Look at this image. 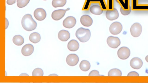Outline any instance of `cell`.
<instances>
[{"label":"cell","instance_id":"obj_1","mask_svg":"<svg viewBox=\"0 0 148 83\" xmlns=\"http://www.w3.org/2000/svg\"><path fill=\"white\" fill-rule=\"evenodd\" d=\"M21 23L23 29L27 31H31L34 30L37 25L36 22L29 14H27L23 17Z\"/></svg>","mask_w":148,"mask_h":83},{"label":"cell","instance_id":"obj_2","mask_svg":"<svg viewBox=\"0 0 148 83\" xmlns=\"http://www.w3.org/2000/svg\"><path fill=\"white\" fill-rule=\"evenodd\" d=\"M75 35L80 42H85L90 39L91 36V32L88 29L80 27L76 31Z\"/></svg>","mask_w":148,"mask_h":83},{"label":"cell","instance_id":"obj_3","mask_svg":"<svg viewBox=\"0 0 148 83\" xmlns=\"http://www.w3.org/2000/svg\"><path fill=\"white\" fill-rule=\"evenodd\" d=\"M142 30L141 25L138 23L133 24L131 26L130 32L131 35L134 37H137L141 34Z\"/></svg>","mask_w":148,"mask_h":83},{"label":"cell","instance_id":"obj_4","mask_svg":"<svg viewBox=\"0 0 148 83\" xmlns=\"http://www.w3.org/2000/svg\"><path fill=\"white\" fill-rule=\"evenodd\" d=\"M122 29V25L121 23L118 22H115L110 26L109 31L112 34L116 35L120 33Z\"/></svg>","mask_w":148,"mask_h":83},{"label":"cell","instance_id":"obj_5","mask_svg":"<svg viewBox=\"0 0 148 83\" xmlns=\"http://www.w3.org/2000/svg\"><path fill=\"white\" fill-rule=\"evenodd\" d=\"M107 42L110 47L113 48H117L121 44L120 40L118 37L111 36L107 38Z\"/></svg>","mask_w":148,"mask_h":83},{"label":"cell","instance_id":"obj_6","mask_svg":"<svg viewBox=\"0 0 148 83\" xmlns=\"http://www.w3.org/2000/svg\"><path fill=\"white\" fill-rule=\"evenodd\" d=\"M130 54V50L126 47H122L120 48L117 52V55L119 57L123 60L127 59Z\"/></svg>","mask_w":148,"mask_h":83},{"label":"cell","instance_id":"obj_7","mask_svg":"<svg viewBox=\"0 0 148 83\" xmlns=\"http://www.w3.org/2000/svg\"><path fill=\"white\" fill-rule=\"evenodd\" d=\"M69 10L70 8H68L66 10L59 9L55 10L52 12L51 17L54 20H59L64 16L66 11Z\"/></svg>","mask_w":148,"mask_h":83},{"label":"cell","instance_id":"obj_8","mask_svg":"<svg viewBox=\"0 0 148 83\" xmlns=\"http://www.w3.org/2000/svg\"><path fill=\"white\" fill-rule=\"evenodd\" d=\"M76 22V19L75 17L72 16H69L64 20L63 25L65 28L70 29L73 27Z\"/></svg>","mask_w":148,"mask_h":83},{"label":"cell","instance_id":"obj_9","mask_svg":"<svg viewBox=\"0 0 148 83\" xmlns=\"http://www.w3.org/2000/svg\"><path fill=\"white\" fill-rule=\"evenodd\" d=\"M34 14L35 18L39 21L44 20L46 18L47 15L45 11L41 8L36 9L34 11Z\"/></svg>","mask_w":148,"mask_h":83},{"label":"cell","instance_id":"obj_10","mask_svg":"<svg viewBox=\"0 0 148 83\" xmlns=\"http://www.w3.org/2000/svg\"><path fill=\"white\" fill-rule=\"evenodd\" d=\"M79 61V58L76 54H71L67 57L66 61L67 64L70 66H74L76 65Z\"/></svg>","mask_w":148,"mask_h":83},{"label":"cell","instance_id":"obj_11","mask_svg":"<svg viewBox=\"0 0 148 83\" xmlns=\"http://www.w3.org/2000/svg\"><path fill=\"white\" fill-rule=\"evenodd\" d=\"M106 18L110 20H113L116 19L119 16V12L115 8H114L113 10H108L106 13Z\"/></svg>","mask_w":148,"mask_h":83},{"label":"cell","instance_id":"obj_12","mask_svg":"<svg viewBox=\"0 0 148 83\" xmlns=\"http://www.w3.org/2000/svg\"><path fill=\"white\" fill-rule=\"evenodd\" d=\"M34 48L33 46L29 44L25 45L22 47L21 51L23 55L28 56L31 55L33 52Z\"/></svg>","mask_w":148,"mask_h":83},{"label":"cell","instance_id":"obj_13","mask_svg":"<svg viewBox=\"0 0 148 83\" xmlns=\"http://www.w3.org/2000/svg\"><path fill=\"white\" fill-rule=\"evenodd\" d=\"M143 62L140 58L138 57L133 58L130 61V64L131 67L135 69H139L142 66Z\"/></svg>","mask_w":148,"mask_h":83},{"label":"cell","instance_id":"obj_14","mask_svg":"<svg viewBox=\"0 0 148 83\" xmlns=\"http://www.w3.org/2000/svg\"><path fill=\"white\" fill-rule=\"evenodd\" d=\"M80 21L83 25L87 27L91 26L93 22L92 18L87 15L82 16L80 18Z\"/></svg>","mask_w":148,"mask_h":83},{"label":"cell","instance_id":"obj_15","mask_svg":"<svg viewBox=\"0 0 148 83\" xmlns=\"http://www.w3.org/2000/svg\"><path fill=\"white\" fill-rule=\"evenodd\" d=\"M70 34L68 31L64 30L60 31L58 34L59 39L62 41L65 42L67 41L70 38Z\"/></svg>","mask_w":148,"mask_h":83},{"label":"cell","instance_id":"obj_16","mask_svg":"<svg viewBox=\"0 0 148 83\" xmlns=\"http://www.w3.org/2000/svg\"><path fill=\"white\" fill-rule=\"evenodd\" d=\"M67 47L68 49L71 51H76L79 47V44L76 40L72 39L68 43Z\"/></svg>","mask_w":148,"mask_h":83},{"label":"cell","instance_id":"obj_17","mask_svg":"<svg viewBox=\"0 0 148 83\" xmlns=\"http://www.w3.org/2000/svg\"><path fill=\"white\" fill-rule=\"evenodd\" d=\"M90 11L92 14L96 15H100L103 12V10L100 6L97 5H94L91 6L90 8Z\"/></svg>","mask_w":148,"mask_h":83},{"label":"cell","instance_id":"obj_18","mask_svg":"<svg viewBox=\"0 0 148 83\" xmlns=\"http://www.w3.org/2000/svg\"><path fill=\"white\" fill-rule=\"evenodd\" d=\"M29 38L31 42L34 43H36L40 41L41 36L38 33L34 32L30 34Z\"/></svg>","mask_w":148,"mask_h":83},{"label":"cell","instance_id":"obj_19","mask_svg":"<svg viewBox=\"0 0 148 83\" xmlns=\"http://www.w3.org/2000/svg\"><path fill=\"white\" fill-rule=\"evenodd\" d=\"M14 43L17 46H21L24 43V40L23 37L20 35H16L12 39Z\"/></svg>","mask_w":148,"mask_h":83},{"label":"cell","instance_id":"obj_20","mask_svg":"<svg viewBox=\"0 0 148 83\" xmlns=\"http://www.w3.org/2000/svg\"><path fill=\"white\" fill-rule=\"evenodd\" d=\"M90 67V65L89 61L86 60L82 61L79 64V67L82 71H86L88 70Z\"/></svg>","mask_w":148,"mask_h":83},{"label":"cell","instance_id":"obj_21","mask_svg":"<svg viewBox=\"0 0 148 83\" xmlns=\"http://www.w3.org/2000/svg\"><path fill=\"white\" fill-rule=\"evenodd\" d=\"M66 0H53L52 4L54 7H62L66 4Z\"/></svg>","mask_w":148,"mask_h":83},{"label":"cell","instance_id":"obj_22","mask_svg":"<svg viewBox=\"0 0 148 83\" xmlns=\"http://www.w3.org/2000/svg\"><path fill=\"white\" fill-rule=\"evenodd\" d=\"M121 71L119 69L114 68L110 70L108 72V76H121Z\"/></svg>","mask_w":148,"mask_h":83},{"label":"cell","instance_id":"obj_23","mask_svg":"<svg viewBox=\"0 0 148 83\" xmlns=\"http://www.w3.org/2000/svg\"><path fill=\"white\" fill-rule=\"evenodd\" d=\"M43 75V71L42 70L39 68L34 69L32 73L33 76H42Z\"/></svg>","mask_w":148,"mask_h":83},{"label":"cell","instance_id":"obj_24","mask_svg":"<svg viewBox=\"0 0 148 83\" xmlns=\"http://www.w3.org/2000/svg\"><path fill=\"white\" fill-rule=\"evenodd\" d=\"M30 0H17V5L19 8H23L27 5Z\"/></svg>","mask_w":148,"mask_h":83},{"label":"cell","instance_id":"obj_25","mask_svg":"<svg viewBox=\"0 0 148 83\" xmlns=\"http://www.w3.org/2000/svg\"><path fill=\"white\" fill-rule=\"evenodd\" d=\"M120 11L121 13L123 15H128L130 13L131 9V7L130 6L129 9L128 10H124L122 7L120 8Z\"/></svg>","mask_w":148,"mask_h":83},{"label":"cell","instance_id":"obj_26","mask_svg":"<svg viewBox=\"0 0 148 83\" xmlns=\"http://www.w3.org/2000/svg\"><path fill=\"white\" fill-rule=\"evenodd\" d=\"M99 72L97 70H93L89 73V76H100Z\"/></svg>","mask_w":148,"mask_h":83},{"label":"cell","instance_id":"obj_27","mask_svg":"<svg viewBox=\"0 0 148 83\" xmlns=\"http://www.w3.org/2000/svg\"><path fill=\"white\" fill-rule=\"evenodd\" d=\"M127 76H139V75L138 73L136 71H131L127 75Z\"/></svg>","mask_w":148,"mask_h":83},{"label":"cell","instance_id":"obj_28","mask_svg":"<svg viewBox=\"0 0 148 83\" xmlns=\"http://www.w3.org/2000/svg\"><path fill=\"white\" fill-rule=\"evenodd\" d=\"M16 0H7V3L9 5H12L15 3Z\"/></svg>","mask_w":148,"mask_h":83},{"label":"cell","instance_id":"obj_29","mask_svg":"<svg viewBox=\"0 0 148 83\" xmlns=\"http://www.w3.org/2000/svg\"><path fill=\"white\" fill-rule=\"evenodd\" d=\"M20 76H29L28 75H27V74L26 73H22L20 75Z\"/></svg>","mask_w":148,"mask_h":83},{"label":"cell","instance_id":"obj_30","mask_svg":"<svg viewBox=\"0 0 148 83\" xmlns=\"http://www.w3.org/2000/svg\"><path fill=\"white\" fill-rule=\"evenodd\" d=\"M145 59L146 61L148 63V55L146 56Z\"/></svg>","mask_w":148,"mask_h":83},{"label":"cell","instance_id":"obj_31","mask_svg":"<svg viewBox=\"0 0 148 83\" xmlns=\"http://www.w3.org/2000/svg\"><path fill=\"white\" fill-rule=\"evenodd\" d=\"M52 75H53V76H56V75L57 76V75H55V74H51V75H49V76H52Z\"/></svg>","mask_w":148,"mask_h":83},{"label":"cell","instance_id":"obj_32","mask_svg":"<svg viewBox=\"0 0 148 83\" xmlns=\"http://www.w3.org/2000/svg\"></svg>","mask_w":148,"mask_h":83}]
</instances>
